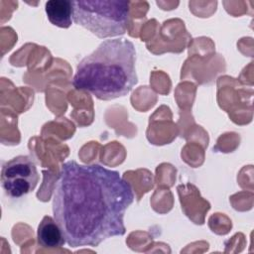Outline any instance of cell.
<instances>
[{"instance_id":"6da1fadb","label":"cell","mask_w":254,"mask_h":254,"mask_svg":"<svg viewBox=\"0 0 254 254\" xmlns=\"http://www.w3.org/2000/svg\"><path fill=\"white\" fill-rule=\"evenodd\" d=\"M134 200L132 186L100 165L63 164L53 192V214L72 248L96 247L126 232L124 214Z\"/></svg>"},{"instance_id":"277c9868","label":"cell","mask_w":254,"mask_h":254,"mask_svg":"<svg viewBox=\"0 0 254 254\" xmlns=\"http://www.w3.org/2000/svg\"><path fill=\"white\" fill-rule=\"evenodd\" d=\"M39 179L37 167L28 156H17L2 166L1 186L10 197L19 198L33 191Z\"/></svg>"},{"instance_id":"5b68a950","label":"cell","mask_w":254,"mask_h":254,"mask_svg":"<svg viewBox=\"0 0 254 254\" xmlns=\"http://www.w3.org/2000/svg\"><path fill=\"white\" fill-rule=\"evenodd\" d=\"M37 241L44 248H58L66 243L58 222L49 215L44 216L38 225Z\"/></svg>"},{"instance_id":"3957f363","label":"cell","mask_w":254,"mask_h":254,"mask_svg":"<svg viewBox=\"0 0 254 254\" xmlns=\"http://www.w3.org/2000/svg\"><path fill=\"white\" fill-rule=\"evenodd\" d=\"M72 19L100 39L124 35L130 23L129 2L125 0L71 1Z\"/></svg>"},{"instance_id":"7a4b0ae2","label":"cell","mask_w":254,"mask_h":254,"mask_svg":"<svg viewBox=\"0 0 254 254\" xmlns=\"http://www.w3.org/2000/svg\"><path fill=\"white\" fill-rule=\"evenodd\" d=\"M137 81L134 44L115 38L103 41L78 63L72 85L100 100H112L129 93Z\"/></svg>"},{"instance_id":"8992f818","label":"cell","mask_w":254,"mask_h":254,"mask_svg":"<svg viewBox=\"0 0 254 254\" xmlns=\"http://www.w3.org/2000/svg\"><path fill=\"white\" fill-rule=\"evenodd\" d=\"M49 21L60 28L66 29L72 23V6L68 0H50L45 4Z\"/></svg>"}]
</instances>
